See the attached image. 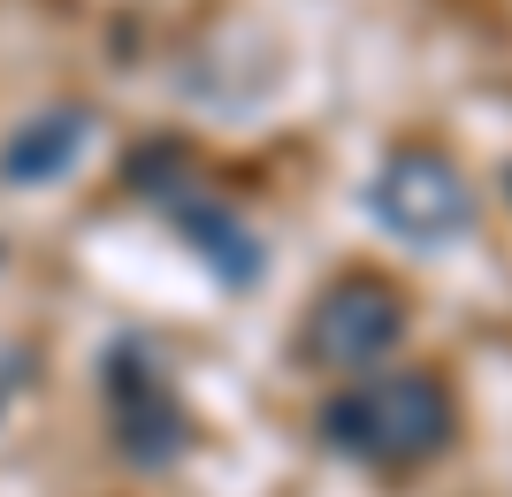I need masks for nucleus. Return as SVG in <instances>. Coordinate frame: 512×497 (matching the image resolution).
Masks as SVG:
<instances>
[{"instance_id": "f257e3e1", "label": "nucleus", "mask_w": 512, "mask_h": 497, "mask_svg": "<svg viewBox=\"0 0 512 497\" xmlns=\"http://www.w3.org/2000/svg\"><path fill=\"white\" fill-rule=\"evenodd\" d=\"M451 421H459V406H451L444 375H428V368L344 383L337 398L321 406V436H329V452L367 459V467H413V459L444 452Z\"/></svg>"}, {"instance_id": "f03ea898", "label": "nucleus", "mask_w": 512, "mask_h": 497, "mask_svg": "<svg viewBox=\"0 0 512 497\" xmlns=\"http://www.w3.org/2000/svg\"><path fill=\"white\" fill-rule=\"evenodd\" d=\"M367 207H375V222H383L390 238H406V245H444V238H459L474 222L467 176H459V161L436 153V146L390 153L383 176L367 184Z\"/></svg>"}, {"instance_id": "7ed1b4c3", "label": "nucleus", "mask_w": 512, "mask_h": 497, "mask_svg": "<svg viewBox=\"0 0 512 497\" xmlns=\"http://www.w3.org/2000/svg\"><path fill=\"white\" fill-rule=\"evenodd\" d=\"M398 337H406V299H398V283L344 276V283H329V291L314 299L299 352L314 360V368H329V375H367Z\"/></svg>"}, {"instance_id": "20e7f679", "label": "nucleus", "mask_w": 512, "mask_h": 497, "mask_svg": "<svg viewBox=\"0 0 512 497\" xmlns=\"http://www.w3.org/2000/svg\"><path fill=\"white\" fill-rule=\"evenodd\" d=\"M107 406H115V444H123L130 467H169L184 452V436H192L176 390L161 383V368L146 360L138 337H123V345L107 352Z\"/></svg>"}, {"instance_id": "39448f33", "label": "nucleus", "mask_w": 512, "mask_h": 497, "mask_svg": "<svg viewBox=\"0 0 512 497\" xmlns=\"http://www.w3.org/2000/svg\"><path fill=\"white\" fill-rule=\"evenodd\" d=\"M138 192L161 207V215L184 230V238L207 253V268L222 283H260V238L237 222V207H222L214 192H199V184H184V161L169 153V176H153V169H138Z\"/></svg>"}, {"instance_id": "423d86ee", "label": "nucleus", "mask_w": 512, "mask_h": 497, "mask_svg": "<svg viewBox=\"0 0 512 497\" xmlns=\"http://www.w3.org/2000/svg\"><path fill=\"white\" fill-rule=\"evenodd\" d=\"M92 146V115L85 108H54V115H31L23 130H8L0 146V176L8 184H54V176L77 169V153Z\"/></svg>"}]
</instances>
